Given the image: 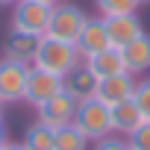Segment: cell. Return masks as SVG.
<instances>
[{
  "label": "cell",
  "mask_w": 150,
  "mask_h": 150,
  "mask_svg": "<svg viewBox=\"0 0 150 150\" xmlns=\"http://www.w3.org/2000/svg\"><path fill=\"white\" fill-rule=\"evenodd\" d=\"M80 62H83V56H80L77 44L62 41V38H50V35H41L38 50H35V56H33V68L47 71V74H56V77H62V80H65Z\"/></svg>",
  "instance_id": "cell-1"
},
{
  "label": "cell",
  "mask_w": 150,
  "mask_h": 150,
  "mask_svg": "<svg viewBox=\"0 0 150 150\" xmlns=\"http://www.w3.org/2000/svg\"><path fill=\"white\" fill-rule=\"evenodd\" d=\"M74 127H77L91 144L112 135V112L103 100L88 97L83 103H77V115H74Z\"/></svg>",
  "instance_id": "cell-2"
},
{
  "label": "cell",
  "mask_w": 150,
  "mask_h": 150,
  "mask_svg": "<svg viewBox=\"0 0 150 150\" xmlns=\"http://www.w3.org/2000/svg\"><path fill=\"white\" fill-rule=\"evenodd\" d=\"M86 12L80 6H74V3H59L50 9V24H47V35L50 38H62V41H71V44H77V35L86 24Z\"/></svg>",
  "instance_id": "cell-3"
},
{
  "label": "cell",
  "mask_w": 150,
  "mask_h": 150,
  "mask_svg": "<svg viewBox=\"0 0 150 150\" xmlns=\"http://www.w3.org/2000/svg\"><path fill=\"white\" fill-rule=\"evenodd\" d=\"M27 62H15L0 56V100L3 103H21L24 91H27V77H30Z\"/></svg>",
  "instance_id": "cell-4"
},
{
  "label": "cell",
  "mask_w": 150,
  "mask_h": 150,
  "mask_svg": "<svg viewBox=\"0 0 150 150\" xmlns=\"http://www.w3.org/2000/svg\"><path fill=\"white\" fill-rule=\"evenodd\" d=\"M50 9L35 0H18L12 9V30L18 33H33V35H47V24H50Z\"/></svg>",
  "instance_id": "cell-5"
},
{
  "label": "cell",
  "mask_w": 150,
  "mask_h": 150,
  "mask_svg": "<svg viewBox=\"0 0 150 150\" xmlns=\"http://www.w3.org/2000/svg\"><path fill=\"white\" fill-rule=\"evenodd\" d=\"M38 124L50 127V129H59V127H68L74 124V115H77V100H74L65 88L59 94H53L47 103H41L38 109Z\"/></svg>",
  "instance_id": "cell-6"
},
{
  "label": "cell",
  "mask_w": 150,
  "mask_h": 150,
  "mask_svg": "<svg viewBox=\"0 0 150 150\" xmlns=\"http://www.w3.org/2000/svg\"><path fill=\"white\" fill-rule=\"evenodd\" d=\"M62 91V77L56 74H47V71H38V68H30V77H27V91H24V103L30 106H41L47 103L53 94Z\"/></svg>",
  "instance_id": "cell-7"
},
{
  "label": "cell",
  "mask_w": 150,
  "mask_h": 150,
  "mask_svg": "<svg viewBox=\"0 0 150 150\" xmlns=\"http://www.w3.org/2000/svg\"><path fill=\"white\" fill-rule=\"evenodd\" d=\"M106 47H112V44H109V33H106L103 15H100V18H86V24H83V30H80V35H77V50H80V56H83V59H91L94 53H100V50H106Z\"/></svg>",
  "instance_id": "cell-8"
},
{
  "label": "cell",
  "mask_w": 150,
  "mask_h": 150,
  "mask_svg": "<svg viewBox=\"0 0 150 150\" xmlns=\"http://www.w3.org/2000/svg\"><path fill=\"white\" fill-rule=\"evenodd\" d=\"M103 21H106L109 44H112V47H118V50L144 33V27H141V21H138V15H135V12H127V15H106Z\"/></svg>",
  "instance_id": "cell-9"
},
{
  "label": "cell",
  "mask_w": 150,
  "mask_h": 150,
  "mask_svg": "<svg viewBox=\"0 0 150 150\" xmlns=\"http://www.w3.org/2000/svg\"><path fill=\"white\" fill-rule=\"evenodd\" d=\"M132 91H135V77L132 74H115V77H106L97 83V100H103L106 106H118L124 100H132Z\"/></svg>",
  "instance_id": "cell-10"
},
{
  "label": "cell",
  "mask_w": 150,
  "mask_h": 150,
  "mask_svg": "<svg viewBox=\"0 0 150 150\" xmlns=\"http://www.w3.org/2000/svg\"><path fill=\"white\" fill-rule=\"evenodd\" d=\"M97 83H100V80L94 77V71H91L86 62H80V65L62 80V88L77 100V103H83V100H88V97L97 94Z\"/></svg>",
  "instance_id": "cell-11"
},
{
  "label": "cell",
  "mask_w": 150,
  "mask_h": 150,
  "mask_svg": "<svg viewBox=\"0 0 150 150\" xmlns=\"http://www.w3.org/2000/svg\"><path fill=\"white\" fill-rule=\"evenodd\" d=\"M121 56H124V68L132 77H141V74L150 71V35L141 33L138 38H132L129 44L121 47Z\"/></svg>",
  "instance_id": "cell-12"
},
{
  "label": "cell",
  "mask_w": 150,
  "mask_h": 150,
  "mask_svg": "<svg viewBox=\"0 0 150 150\" xmlns=\"http://www.w3.org/2000/svg\"><path fill=\"white\" fill-rule=\"evenodd\" d=\"M38 41H41V35L12 30V33L6 35V41H3V56H6V59H15V62L33 65V56H35V50H38Z\"/></svg>",
  "instance_id": "cell-13"
},
{
  "label": "cell",
  "mask_w": 150,
  "mask_h": 150,
  "mask_svg": "<svg viewBox=\"0 0 150 150\" xmlns=\"http://www.w3.org/2000/svg\"><path fill=\"white\" fill-rule=\"evenodd\" d=\"M83 62L94 71L97 80H106V77H115V74L127 71L124 68V56H121L118 47H106V50H100V53H94L91 59H83Z\"/></svg>",
  "instance_id": "cell-14"
},
{
  "label": "cell",
  "mask_w": 150,
  "mask_h": 150,
  "mask_svg": "<svg viewBox=\"0 0 150 150\" xmlns=\"http://www.w3.org/2000/svg\"><path fill=\"white\" fill-rule=\"evenodd\" d=\"M109 112H112V132H118V135H129L144 118H141V112H138V106L132 103V100H124V103H118V106H109Z\"/></svg>",
  "instance_id": "cell-15"
},
{
  "label": "cell",
  "mask_w": 150,
  "mask_h": 150,
  "mask_svg": "<svg viewBox=\"0 0 150 150\" xmlns=\"http://www.w3.org/2000/svg\"><path fill=\"white\" fill-rule=\"evenodd\" d=\"M53 144H56V150H88L91 141L74 127V124H68V127L53 129Z\"/></svg>",
  "instance_id": "cell-16"
},
{
  "label": "cell",
  "mask_w": 150,
  "mask_h": 150,
  "mask_svg": "<svg viewBox=\"0 0 150 150\" xmlns=\"http://www.w3.org/2000/svg\"><path fill=\"white\" fill-rule=\"evenodd\" d=\"M27 150H56V144H53V129L50 127H44V124H33V127H27V132H24V141H21Z\"/></svg>",
  "instance_id": "cell-17"
},
{
  "label": "cell",
  "mask_w": 150,
  "mask_h": 150,
  "mask_svg": "<svg viewBox=\"0 0 150 150\" xmlns=\"http://www.w3.org/2000/svg\"><path fill=\"white\" fill-rule=\"evenodd\" d=\"M94 6L100 9V15H127L138 9V0H94Z\"/></svg>",
  "instance_id": "cell-18"
},
{
  "label": "cell",
  "mask_w": 150,
  "mask_h": 150,
  "mask_svg": "<svg viewBox=\"0 0 150 150\" xmlns=\"http://www.w3.org/2000/svg\"><path fill=\"white\" fill-rule=\"evenodd\" d=\"M132 103L138 106L141 118L150 121V80H135V91H132Z\"/></svg>",
  "instance_id": "cell-19"
},
{
  "label": "cell",
  "mask_w": 150,
  "mask_h": 150,
  "mask_svg": "<svg viewBox=\"0 0 150 150\" xmlns=\"http://www.w3.org/2000/svg\"><path fill=\"white\" fill-rule=\"evenodd\" d=\"M127 141H129V150H150V121H141L127 135Z\"/></svg>",
  "instance_id": "cell-20"
},
{
  "label": "cell",
  "mask_w": 150,
  "mask_h": 150,
  "mask_svg": "<svg viewBox=\"0 0 150 150\" xmlns=\"http://www.w3.org/2000/svg\"><path fill=\"white\" fill-rule=\"evenodd\" d=\"M94 150H129V141H127L124 135L112 132V135H106V138L94 141Z\"/></svg>",
  "instance_id": "cell-21"
},
{
  "label": "cell",
  "mask_w": 150,
  "mask_h": 150,
  "mask_svg": "<svg viewBox=\"0 0 150 150\" xmlns=\"http://www.w3.org/2000/svg\"><path fill=\"white\" fill-rule=\"evenodd\" d=\"M0 150H27L21 141H3V147H0Z\"/></svg>",
  "instance_id": "cell-22"
},
{
  "label": "cell",
  "mask_w": 150,
  "mask_h": 150,
  "mask_svg": "<svg viewBox=\"0 0 150 150\" xmlns=\"http://www.w3.org/2000/svg\"><path fill=\"white\" fill-rule=\"evenodd\" d=\"M6 141V129H3V121H0V144Z\"/></svg>",
  "instance_id": "cell-23"
},
{
  "label": "cell",
  "mask_w": 150,
  "mask_h": 150,
  "mask_svg": "<svg viewBox=\"0 0 150 150\" xmlns=\"http://www.w3.org/2000/svg\"><path fill=\"white\" fill-rule=\"evenodd\" d=\"M35 3H44V6H56L59 0H35Z\"/></svg>",
  "instance_id": "cell-24"
},
{
  "label": "cell",
  "mask_w": 150,
  "mask_h": 150,
  "mask_svg": "<svg viewBox=\"0 0 150 150\" xmlns=\"http://www.w3.org/2000/svg\"><path fill=\"white\" fill-rule=\"evenodd\" d=\"M18 0H0V6H15Z\"/></svg>",
  "instance_id": "cell-25"
},
{
  "label": "cell",
  "mask_w": 150,
  "mask_h": 150,
  "mask_svg": "<svg viewBox=\"0 0 150 150\" xmlns=\"http://www.w3.org/2000/svg\"><path fill=\"white\" fill-rule=\"evenodd\" d=\"M3 106H6V103H3V100H0V121H3Z\"/></svg>",
  "instance_id": "cell-26"
},
{
  "label": "cell",
  "mask_w": 150,
  "mask_h": 150,
  "mask_svg": "<svg viewBox=\"0 0 150 150\" xmlns=\"http://www.w3.org/2000/svg\"><path fill=\"white\" fill-rule=\"evenodd\" d=\"M141 3H150V0H138V6H141Z\"/></svg>",
  "instance_id": "cell-27"
},
{
  "label": "cell",
  "mask_w": 150,
  "mask_h": 150,
  "mask_svg": "<svg viewBox=\"0 0 150 150\" xmlns=\"http://www.w3.org/2000/svg\"><path fill=\"white\" fill-rule=\"evenodd\" d=\"M0 147H3V144H0Z\"/></svg>",
  "instance_id": "cell-28"
}]
</instances>
